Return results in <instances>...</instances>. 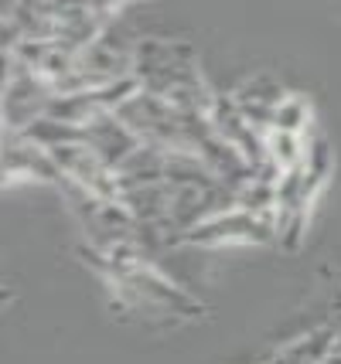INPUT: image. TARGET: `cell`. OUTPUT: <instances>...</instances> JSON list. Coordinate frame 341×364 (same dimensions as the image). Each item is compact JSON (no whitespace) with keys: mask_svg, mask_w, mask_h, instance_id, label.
<instances>
[{"mask_svg":"<svg viewBox=\"0 0 341 364\" xmlns=\"http://www.w3.org/2000/svg\"><path fill=\"white\" fill-rule=\"evenodd\" d=\"M266 150H270V160L283 171H293L304 164V154H308V136L300 133H287V129H266Z\"/></svg>","mask_w":341,"mask_h":364,"instance_id":"cell-6","label":"cell"},{"mask_svg":"<svg viewBox=\"0 0 341 364\" xmlns=\"http://www.w3.org/2000/svg\"><path fill=\"white\" fill-rule=\"evenodd\" d=\"M116 283V296L123 306H130V310H140V314H157L164 320H195L201 317V306H198L184 289L178 286H171L164 279L161 272H154L150 266H137V269H127L113 276Z\"/></svg>","mask_w":341,"mask_h":364,"instance_id":"cell-2","label":"cell"},{"mask_svg":"<svg viewBox=\"0 0 341 364\" xmlns=\"http://www.w3.org/2000/svg\"><path fill=\"white\" fill-rule=\"evenodd\" d=\"M82 143H89L113 171H120V167L127 164V157L140 146V136H137L116 112H103V116L89 119V123L82 127Z\"/></svg>","mask_w":341,"mask_h":364,"instance_id":"cell-4","label":"cell"},{"mask_svg":"<svg viewBox=\"0 0 341 364\" xmlns=\"http://www.w3.org/2000/svg\"><path fill=\"white\" fill-rule=\"evenodd\" d=\"M133 79L140 82V89L164 95L184 109L209 112L215 102L195 68V51L184 41H140L133 48Z\"/></svg>","mask_w":341,"mask_h":364,"instance_id":"cell-1","label":"cell"},{"mask_svg":"<svg viewBox=\"0 0 341 364\" xmlns=\"http://www.w3.org/2000/svg\"><path fill=\"white\" fill-rule=\"evenodd\" d=\"M321 364H341V333H335V341H331V348H327Z\"/></svg>","mask_w":341,"mask_h":364,"instance_id":"cell-8","label":"cell"},{"mask_svg":"<svg viewBox=\"0 0 341 364\" xmlns=\"http://www.w3.org/2000/svg\"><path fill=\"white\" fill-rule=\"evenodd\" d=\"M270 129H287V133H300V136H308L310 129V102L304 95L297 92H287L280 99V106L273 112V127Z\"/></svg>","mask_w":341,"mask_h":364,"instance_id":"cell-7","label":"cell"},{"mask_svg":"<svg viewBox=\"0 0 341 364\" xmlns=\"http://www.w3.org/2000/svg\"><path fill=\"white\" fill-rule=\"evenodd\" d=\"M276 238V215H256L246 208H229L222 215H211L195 228H188L181 242L201 245V249H222V245H263Z\"/></svg>","mask_w":341,"mask_h":364,"instance_id":"cell-3","label":"cell"},{"mask_svg":"<svg viewBox=\"0 0 341 364\" xmlns=\"http://www.w3.org/2000/svg\"><path fill=\"white\" fill-rule=\"evenodd\" d=\"M283 89L276 85L270 75H256V79H249L243 82L239 89H236V106L243 109V116L253 123V127H260L263 133L273 127V112L276 106H280V99H283Z\"/></svg>","mask_w":341,"mask_h":364,"instance_id":"cell-5","label":"cell"}]
</instances>
